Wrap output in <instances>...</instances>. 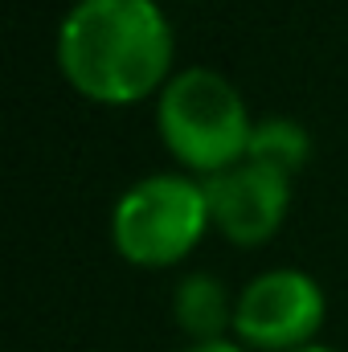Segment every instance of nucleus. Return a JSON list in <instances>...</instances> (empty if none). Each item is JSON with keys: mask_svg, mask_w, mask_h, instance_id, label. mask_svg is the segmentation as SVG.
Masks as SVG:
<instances>
[{"mask_svg": "<svg viewBox=\"0 0 348 352\" xmlns=\"http://www.w3.org/2000/svg\"><path fill=\"white\" fill-rule=\"evenodd\" d=\"M173 311H176V324L197 344H213V340H221L226 328H234V303H230L226 287L205 270L180 278V287L173 295Z\"/></svg>", "mask_w": 348, "mask_h": 352, "instance_id": "6", "label": "nucleus"}, {"mask_svg": "<svg viewBox=\"0 0 348 352\" xmlns=\"http://www.w3.org/2000/svg\"><path fill=\"white\" fill-rule=\"evenodd\" d=\"M184 352H246V349H238L230 340H213V344H193V349H184Z\"/></svg>", "mask_w": 348, "mask_h": 352, "instance_id": "8", "label": "nucleus"}, {"mask_svg": "<svg viewBox=\"0 0 348 352\" xmlns=\"http://www.w3.org/2000/svg\"><path fill=\"white\" fill-rule=\"evenodd\" d=\"M299 352H332V349H316V344H307V349H299Z\"/></svg>", "mask_w": 348, "mask_h": 352, "instance_id": "9", "label": "nucleus"}, {"mask_svg": "<svg viewBox=\"0 0 348 352\" xmlns=\"http://www.w3.org/2000/svg\"><path fill=\"white\" fill-rule=\"evenodd\" d=\"M58 70L90 102L131 107L168 87L173 25L156 0H78L58 29Z\"/></svg>", "mask_w": 348, "mask_h": 352, "instance_id": "1", "label": "nucleus"}, {"mask_svg": "<svg viewBox=\"0 0 348 352\" xmlns=\"http://www.w3.org/2000/svg\"><path fill=\"white\" fill-rule=\"evenodd\" d=\"M324 291L303 270H266L234 299V336L262 352H299L324 324Z\"/></svg>", "mask_w": 348, "mask_h": 352, "instance_id": "4", "label": "nucleus"}, {"mask_svg": "<svg viewBox=\"0 0 348 352\" xmlns=\"http://www.w3.org/2000/svg\"><path fill=\"white\" fill-rule=\"evenodd\" d=\"M201 184H205L213 230L242 250L270 242L287 217V205H291V176L250 164V160H242L217 176H205Z\"/></svg>", "mask_w": 348, "mask_h": 352, "instance_id": "5", "label": "nucleus"}, {"mask_svg": "<svg viewBox=\"0 0 348 352\" xmlns=\"http://www.w3.org/2000/svg\"><path fill=\"white\" fill-rule=\"evenodd\" d=\"M205 184L193 176L156 173L135 180L111 213V242L131 266H176L209 230Z\"/></svg>", "mask_w": 348, "mask_h": 352, "instance_id": "3", "label": "nucleus"}, {"mask_svg": "<svg viewBox=\"0 0 348 352\" xmlns=\"http://www.w3.org/2000/svg\"><path fill=\"white\" fill-rule=\"evenodd\" d=\"M246 160L262 164V168H274L283 176H299L303 164L312 160V135L291 119H262L250 131Z\"/></svg>", "mask_w": 348, "mask_h": 352, "instance_id": "7", "label": "nucleus"}, {"mask_svg": "<svg viewBox=\"0 0 348 352\" xmlns=\"http://www.w3.org/2000/svg\"><path fill=\"white\" fill-rule=\"evenodd\" d=\"M156 131L188 173L217 176L246 160L250 115L238 87L205 66L180 70L156 98Z\"/></svg>", "mask_w": 348, "mask_h": 352, "instance_id": "2", "label": "nucleus"}]
</instances>
